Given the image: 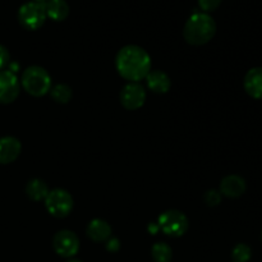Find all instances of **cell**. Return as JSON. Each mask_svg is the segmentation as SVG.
<instances>
[{
    "mask_svg": "<svg viewBox=\"0 0 262 262\" xmlns=\"http://www.w3.org/2000/svg\"><path fill=\"white\" fill-rule=\"evenodd\" d=\"M68 262H82V261H79V260H69Z\"/></svg>",
    "mask_w": 262,
    "mask_h": 262,
    "instance_id": "484cf974",
    "label": "cell"
},
{
    "mask_svg": "<svg viewBox=\"0 0 262 262\" xmlns=\"http://www.w3.org/2000/svg\"><path fill=\"white\" fill-rule=\"evenodd\" d=\"M146 101L145 87L138 82H129L120 91V102L128 110L140 109Z\"/></svg>",
    "mask_w": 262,
    "mask_h": 262,
    "instance_id": "ba28073f",
    "label": "cell"
},
{
    "mask_svg": "<svg viewBox=\"0 0 262 262\" xmlns=\"http://www.w3.org/2000/svg\"><path fill=\"white\" fill-rule=\"evenodd\" d=\"M43 201H45V206L49 214L55 217L68 216L73 209V199L66 189L56 188L49 191L48 196Z\"/></svg>",
    "mask_w": 262,
    "mask_h": 262,
    "instance_id": "8992f818",
    "label": "cell"
},
{
    "mask_svg": "<svg viewBox=\"0 0 262 262\" xmlns=\"http://www.w3.org/2000/svg\"><path fill=\"white\" fill-rule=\"evenodd\" d=\"M252 256V251H251L250 246L245 245V243H238L232 251V257L234 262H248Z\"/></svg>",
    "mask_w": 262,
    "mask_h": 262,
    "instance_id": "d6986e66",
    "label": "cell"
},
{
    "mask_svg": "<svg viewBox=\"0 0 262 262\" xmlns=\"http://www.w3.org/2000/svg\"><path fill=\"white\" fill-rule=\"evenodd\" d=\"M19 81L9 69L0 71V104H12L19 95Z\"/></svg>",
    "mask_w": 262,
    "mask_h": 262,
    "instance_id": "9c48e42d",
    "label": "cell"
},
{
    "mask_svg": "<svg viewBox=\"0 0 262 262\" xmlns=\"http://www.w3.org/2000/svg\"><path fill=\"white\" fill-rule=\"evenodd\" d=\"M46 18L48 17H46L45 4L35 0L25 3L18 10V20L26 30H38L42 27Z\"/></svg>",
    "mask_w": 262,
    "mask_h": 262,
    "instance_id": "277c9868",
    "label": "cell"
},
{
    "mask_svg": "<svg viewBox=\"0 0 262 262\" xmlns=\"http://www.w3.org/2000/svg\"><path fill=\"white\" fill-rule=\"evenodd\" d=\"M119 248H120V242L117 239V238L110 237L109 239H107V243H106L107 251H110V252H117Z\"/></svg>",
    "mask_w": 262,
    "mask_h": 262,
    "instance_id": "603a6c76",
    "label": "cell"
},
{
    "mask_svg": "<svg viewBox=\"0 0 262 262\" xmlns=\"http://www.w3.org/2000/svg\"><path fill=\"white\" fill-rule=\"evenodd\" d=\"M10 63V54L5 46L0 45V71L5 69V67L9 66Z\"/></svg>",
    "mask_w": 262,
    "mask_h": 262,
    "instance_id": "7402d4cb",
    "label": "cell"
},
{
    "mask_svg": "<svg viewBox=\"0 0 262 262\" xmlns=\"http://www.w3.org/2000/svg\"><path fill=\"white\" fill-rule=\"evenodd\" d=\"M222 201V193L219 191H215V189H210L205 194V202H206L209 206H217Z\"/></svg>",
    "mask_w": 262,
    "mask_h": 262,
    "instance_id": "ffe728a7",
    "label": "cell"
},
{
    "mask_svg": "<svg viewBox=\"0 0 262 262\" xmlns=\"http://www.w3.org/2000/svg\"><path fill=\"white\" fill-rule=\"evenodd\" d=\"M148 230H150L151 234H156V233L160 230V228H159L158 224H151L150 227H148Z\"/></svg>",
    "mask_w": 262,
    "mask_h": 262,
    "instance_id": "cb8c5ba5",
    "label": "cell"
},
{
    "mask_svg": "<svg viewBox=\"0 0 262 262\" xmlns=\"http://www.w3.org/2000/svg\"><path fill=\"white\" fill-rule=\"evenodd\" d=\"M20 83L28 94L41 97L51 90V77L41 67L32 66L23 71Z\"/></svg>",
    "mask_w": 262,
    "mask_h": 262,
    "instance_id": "3957f363",
    "label": "cell"
},
{
    "mask_svg": "<svg viewBox=\"0 0 262 262\" xmlns=\"http://www.w3.org/2000/svg\"><path fill=\"white\" fill-rule=\"evenodd\" d=\"M86 233L94 242H104L112 237V228L105 220L94 219L87 225Z\"/></svg>",
    "mask_w": 262,
    "mask_h": 262,
    "instance_id": "5bb4252c",
    "label": "cell"
},
{
    "mask_svg": "<svg viewBox=\"0 0 262 262\" xmlns=\"http://www.w3.org/2000/svg\"><path fill=\"white\" fill-rule=\"evenodd\" d=\"M50 95L58 104H67L72 99V90L67 84H56L50 90Z\"/></svg>",
    "mask_w": 262,
    "mask_h": 262,
    "instance_id": "ac0fdd59",
    "label": "cell"
},
{
    "mask_svg": "<svg viewBox=\"0 0 262 262\" xmlns=\"http://www.w3.org/2000/svg\"><path fill=\"white\" fill-rule=\"evenodd\" d=\"M117 71L129 82H140L151 71V58L145 49L137 45H127L119 50L115 59Z\"/></svg>",
    "mask_w": 262,
    "mask_h": 262,
    "instance_id": "6da1fadb",
    "label": "cell"
},
{
    "mask_svg": "<svg viewBox=\"0 0 262 262\" xmlns=\"http://www.w3.org/2000/svg\"><path fill=\"white\" fill-rule=\"evenodd\" d=\"M220 3H222V0H199L200 8L207 14H209V12H214L215 9H217Z\"/></svg>",
    "mask_w": 262,
    "mask_h": 262,
    "instance_id": "44dd1931",
    "label": "cell"
},
{
    "mask_svg": "<svg viewBox=\"0 0 262 262\" xmlns=\"http://www.w3.org/2000/svg\"><path fill=\"white\" fill-rule=\"evenodd\" d=\"M35 2H38V3H46L48 0H35Z\"/></svg>",
    "mask_w": 262,
    "mask_h": 262,
    "instance_id": "d4e9b609",
    "label": "cell"
},
{
    "mask_svg": "<svg viewBox=\"0 0 262 262\" xmlns=\"http://www.w3.org/2000/svg\"><path fill=\"white\" fill-rule=\"evenodd\" d=\"M151 256L155 262H170L173 258V251L166 243H155L151 248Z\"/></svg>",
    "mask_w": 262,
    "mask_h": 262,
    "instance_id": "e0dca14e",
    "label": "cell"
},
{
    "mask_svg": "<svg viewBox=\"0 0 262 262\" xmlns=\"http://www.w3.org/2000/svg\"><path fill=\"white\" fill-rule=\"evenodd\" d=\"M53 247L61 257H73L79 250V239L71 230H60L54 235Z\"/></svg>",
    "mask_w": 262,
    "mask_h": 262,
    "instance_id": "52a82bcc",
    "label": "cell"
},
{
    "mask_svg": "<svg viewBox=\"0 0 262 262\" xmlns=\"http://www.w3.org/2000/svg\"><path fill=\"white\" fill-rule=\"evenodd\" d=\"M159 228L169 237H182L188 230V219L178 210H168L159 216Z\"/></svg>",
    "mask_w": 262,
    "mask_h": 262,
    "instance_id": "5b68a950",
    "label": "cell"
},
{
    "mask_svg": "<svg viewBox=\"0 0 262 262\" xmlns=\"http://www.w3.org/2000/svg\"><path fill=\"white\" fill-rule=\"evenodd\" d=\"M246 181L239 176H228L220 183V193L222 196L229 199H237L246 192Z\"/></svg>",
    "mask_w": 262,
    "mask_h": 262,
    "instance_id": "8fae6325",
    "label": "cell"
},
{
    "mask_svg": "<svg viewBox=\"0 0 262 262\" xmlns=\"http://www.w3.org/2000/svg\"><path fill=\"white\" fill-rule=\"evenodd\" d=\"M146 83L155 94H166L171 86L170 78L163 71H150V73L146 76Z\"/></svg>",
    "mask_w": 262,
    "mask_h": 262,
    "instance_id": "4fadbf2b",
    "label": "cell"
},
{
    "mask_svg": "<svg viewBox=\"0 0 262 262\" xmlns=\"http://www.w3.org/2000/svg\"><path fill=\"white\" fill-rule=\"evenodd\" d=\"M22 145L12 136L0 138V164H10L19 156Z\"/></svg>",
    "mask_w": 262,
    "mask_h": 262,
    "instance_id": "30bf717a",
    "label": "cell"
},
{
    "mask_svg": "<svg viewBox=\"0 0 262 262\" xmlns=\"http://www.w3.org/2000/svg\"><path fill=\"white\" fill-rule=\"evenodd\" d=\"M261 241H262V232H261Z\"/></svg>",
    "mask_w": 262,
    "mask_h": 262,
    "instance_id": "4316f807",
    "label": "cell"
},
{
    "mask_svg": "<svg viewBox=\"0 0 262 262\" xmlns=\"http://www.w3.org/2000/svg\"><path fill=\"white\" fill-rule=\"evenodd\" d=\"M215 33H216V23L211 15L204 12L193 13L187 19L183 30V36L187 42L194 46L207 43L212 40Z\"/></svg>",
    "mask_w": 262,
    "mask_h": 262,
    "instance_id": "7a4b0ae2",
    "label": "cell"
},
{
    "mask_svg": "<svg viewBox=\"0 0 262 262\" xmlns=\"http://www.w3.org/2000/svg\"><path fill=\"white\" fill-rule=\"evenodd\" d=\"M45 4L46 17L50 19L60 22L64 20L69 14V5L66 0H48Z\"/></svg>",
    "mask_w": 262,
    "mask_h": 262,
    "instance_id": "9a60e30c",
    "label": "cell"
},
{
    "mask_svg": "<svg viewBox=\"0 0 262 262\" xmlns=\"http://www.w3.org/2000/svg\"><path fill=\"white\" fill-rule=\"evenodd\" d=\"M245 90L251 97L253 99H262V67H256V68L250 69L246 73Z\"/></svg>",
    "mask_w": 262,
    "mask_h": 262,
    "instance_id": "7c38bea8",
    "label": "cell"
},
{
    "mask_svg": "<svg viewBox=\"0 0 262 262\" xmlns=\"http://www.w3.org/2000/svg\"><path fill=\"white\" fill-rule=\"evenodd\" d=\"M49 193V188L42 179H31L26 186V194L30 197L32 201H42L46 199Z\"/></svg>",
    "mask_w": 262,
    "mask_h": 262,
    "instance_id": "2e32d148",
    "label": "cell"
}]
</instances>
